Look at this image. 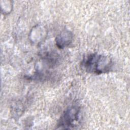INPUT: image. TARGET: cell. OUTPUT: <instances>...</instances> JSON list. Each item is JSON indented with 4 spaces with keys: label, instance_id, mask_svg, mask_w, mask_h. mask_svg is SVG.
<instances>
[{
    "label": "cell",
    "instance_id": "6da1fadb",
    "mask_svg": "<svg viewBox=\"0 0 130 130\" xmlns=\"http://www.w3.org/2000/svg\"><path fill=\"white\" fill-rule=\"evenodd\" d=\"M81 66L89 73L100 75L111 72L113 62L112 59L107 55L93 53L84 57Z\"/></svg>",
    "mask_w": 130,
    "mask_h": 130
},
{
    "label": "cell",
    "instance_id": "7a4b0ae2",
    "mask_svg": "<svg viewBox=\"0 0 130 130\" xmlns=\"http://www.w3.org/2000/svg\"><path fill=\"white\" fill-rule=\"evenodd\" d=\"M81 107L73 105L67 108L59 119L57 129H74L77 128L80 123Z\"/></svg>",
    "mask_w": 130,
    "mask_h": 130
},
{
    "label": "cell",
    "instance_id": "3957f363",
    "mask_svg": "<svg viewBox=\"0 0 130 130\" xmlns=\"http://www.w3.org/2000/svg\"><path fill=\"white\" fill-rule=\"evenodd\" d=\"M73 34L69 30H64L56 39V44L59 48H63L68 46L72 42Z\"/></svg>",
    "mask_w": 130,
    "mask_h": 130
}]
</instances>
